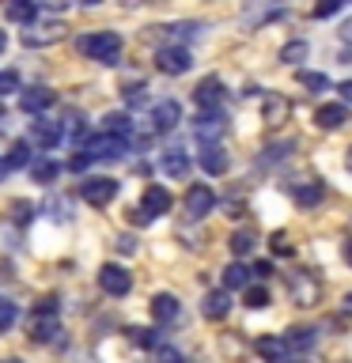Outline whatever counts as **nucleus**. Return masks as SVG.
<instances>
[{"mask_svg":"<svg viewBox=\"0 0 352 363\" xmlns=\"http://www.w3.org/2000/svg\"><path fill=\"white\" fill-rule=\"evenodd\" d=\"M265 125H273V129H277V125H284L288 121V113H292V102L284 99V95H265Z\"/></svg>","mask_w":352,"mask_h":363,"instance_id":"nucleus-21","label":"nucleus"},{"mask_svg":"<svg viewBox=\"0 0 352 363\" xmlns=\"http://www.w3.org/2000/svg\"><path fill=\"white\" fill-rule=\"evenodd\" d=\"M0 121H4V102H0Z\"/></svg>","mask_w":352,"mask_h":363,"instance_id":"nucleus-50","label":"nucleus"},{"mask_svg":"<svg viewBox=\"0 0 352 363\" xmlns=\"http://www.w3.org/2000/svg\"><path fill=\"white\" fill-rule=\"evenodd\" d=\"M341 38H345V42H352V16H348L345 23H341Z\"/></svg>","mask_w":352,"mask_h":363,"instance_id":"nucleus-42","label":"nucleus"},{"mask_svg":"<svg viewBox=\"0 0 352 363\" xmlns=\"http://www.w3.org/2000/svg\"><path fill=\"white\" fill-rule=\"evenodd\" d=\"M79 197H84L87 204H95V208H106V204L118 197V182L102 178V174H91V178H84V186H79Z\"/></svg>","mask_w":352,"mask_h":363,"instance_id":"nucleus-6","label":"nucleus"},{"mask_svg":"<svg viewBox=\"0 0 352 363\" xmlns=\"http://www.w3.org/2000/svg\"><path fill=\"white\" fill-rule=\"evenodd\" d=\"M243 303L250 306V311H261V306H269V291H265V288H254V284H250V288L243 291Z\"/></svg>","mask_w":352,"mask_h":363,"instance_id":"nucleus-34","label":"nucleus"},{"mask_svg":"<svg viewBox=\"0 0 352 363\" xmlns=\"http://www.w3.org/2000/svg\"><path fill=\"white\" fill-rule=\"evenodd\" d=\"M273 254H292V242H288V235H284V231H277V235H273Z\"/></svg>","mask_w":352,"mask_h":363,"instance_id":"nucleus-40","label":"nucleus"},{"mask_svg":"<svg viewBox=\"0 0 352 363\" xmlns=\"http://www.w3.org/2000/svg\"><path fill=\"white\" fill-rule=\"evenodd\" d=\"M224 99H227V91H224V79H220V76L201 79L197 91H193V102H197V110H201V113L224 110Z\"/></svg>","mask_w":352,"mask_h":363,"instance_id":"nucleus-8","label":"nucleus"},{"mask_svg":"<svg viewBox=\"0 0 352 363\" xmlns=\"http://www.w3.org/2000/svg\"><path fill=\"white\" fill-rule=\"evenodd\" d=\"M345 121H348L345 102H326V106H318V113H314V125H318V129H341Z\"/></svg>","mask_w":352,"mask_h":363,"instance_id":"nucleus-18","label":"nucleus"},{"mask_svg":"<svg viewBox=\"0 0 352 363\" xmlns=\"http://www.w3.org/2000/svg\"><path fill=\"white\" fill-rule=\"evenodd\" d=\"M345 163H348V170H352V147H348V159H345Z\"/></svg>","mask_w":352,"mask_h":363,"instance_id":"nucleus-49","label":"nucleus"},{"mask_svg":"<svg viewBox=\"0 0 352 363\" xmlns=\"http://www.w3.org/2000/svg\"><path fill=\"white\" fill-rule=\"evenodd\" d=\"M99 288L106 291V295H129L133 277H129L121 265H102V269H99Z\"/></svg>","mask_w":352,"mask_h":363,"instance_id":"nucleus-11","label":"nucleus"},{"mask_svg":"<svg viewBox=\"0 0 352 363\" xmlns=\"http://www.w3.org/2000/svg\"><path fill=\"white\" fill-rule=\"evenodd\" d=\"M182 314V306H178V299L170 291H159V295H152V318L159 325H170L175 318Z\"/></svg>","mask_w":352,"mask_h":363,"instance_id":"nucleus-15","label":"nucleus"},{"mask_svg":"<svg viewBox=\"0 0 352 363\" xmlns=\"http://www.w3.org/2000/svg\"><path fill=\"white\" fill-rule=\"evenodd\" d=\"M61 136H72V140H79V136H84V113L68 110L65 118H61Z\"/></svg>","mask_w":352,"mask_h":363,"instance_id":"nucleus-30","label":"nucleus"},{"mask_svg":"<svg viewBox=\"0 0 352 363\" xmlns=\"http://www.w3.org/2000/svg\"><path fill=\"white\" fill-rule=\"evenodd\" d=\"M337 11H341V0H326V4H318L311 16L314 19H329V16H337Z\"/></svg>","mask_w":352,"mask_h":363,"instance_id":"nucleus-38","label":"nucleus"},{"mask_svg":"<svg viewBox=\"0 0 352 363\" xmlns=\"http://www.w3.org/2000/svg\"><path fill=\"white\" fill-rule=\"evenodd\" d=\"M159 170H163L167 178H186L189 174V155L178 152V147H170V152L159 155Z\"/></svg>","mask_w":352,"mask_h":363,"instance_id":"nucleus-19","label":"nucleus"},{"mask_svg":"<svg viewBox=\"0 0 352 363\" xmlns=\"http://www.w3.org/2000/svg\"><path fill=\"white\" fill-rule=\"evenodd\" d=\"M227 133V118H224V110H212V113H197V121H193V136L204 144V147H212V144H220V136Z\"/></svg>","mask_w":352,"mask_h":363,"instance_id":"nucleus-7","label":"nucleus"},{"mask_svg":"<svg viewBox=\"0 0 352 363\" xmlns=\"http://www.w3.org/2000/svg\"><path fill=\"white\" fill-rule=\"evenodd\" d=\"M8 174H11V170H8V163H4V159H0V182H4Z\"/></svg>","mask_w":352,"mask_h":363,"instance_id":"nucleus-45","label":"nucleus"},{"mask_svg":"<svg viewBox=\"0 0 352 363\" xmlns=\"http://www.w3.org/2000/svg\"><path fill=\"white\" fill-rule=\"evenodd\" d=\"M102 133L129 140V136H133V121H129V113H106V118H102Z\"/></svg>","mask_w":352,"mask_h":363,"instance_id":"nucleus-26","label":"nucleus"},{"mask_svg":"<svg viewBox=\"0 0 352 363\" xmlns=\"http://www.w3.org/2000/svg\"><path fill=\"white\" fill-rule=\"evenodd\" d=\"M65 38V23L61 19H34L27 30H23V45L31 50H42V45H53Z\"/></svg>","mask_w":352,"mask_h":363,"instance_id":"nucleus-4","label":"nucleus"},{"mask_svg":"<svg viewBox=\"0 0 352 363\" xmlns=\"http://www.w3.org/2000/svg\"><path fill=\"white\" fill-rule=\"evenodd\" d=\"M292 197H295V204L311 208V204H318V201L326 197V186H322V182H307V186H295L292 189Z\"/></svg>","mask_w":352,"mask_h":363,"instance_id":"nucleus-27","label":"nucleus"},{"mask_svg":"<svg viewBox=\"0 0 352 363\" xmlns=\"http://www.w3.org/2000/svg\"><path fill=\"white\" fill-rule=\"evenodd\" d=\"M314 345H318V329H311V325H295L284 333V348L288 352H311Z\"/></svg>","mask_w":352,"mask_h":363,"instance_id":"nucleus-17","label":"nucleus"},{"mask_svg":"<svg viewBox=\"0 0 352 363\" xmlns=\"http://www.w3.org/2000/svg\"><path fill=\"white\" fill-rule=\"evenodd\" d=\"M79 50H84L91 61H99V65H118V57H121V34H114V30L87 34V38H79Z\"/></svg>","mask_w":352,"mask_h":363,"instance_id":"nucleus-1","label":"nucleus"},{"mask_svg":"<svg viewBox=\"0 0 352 363\" xmlns=\"http://www.w3.org/2000/svg\"><path fill=\"white\" fill-rule=\"evenodd\" d=\"M4 45H8V34H4V30H0V53H4Z\"/></svg>","mask_w":352,"mask_h":363,"instance_id":"nucleus-47","label":"nucleus"},{"mask_svg":"<svg viewBox=\"0 0 352 363\" xmlns=\"http://www.w3.org/2000/svg\"><path fill=\"white\" fill-rule=\"evenodd\" d=\"M227 163H231V159H227V152L220 144H212V147H204V152H201V170H204V174H224Z\"/></svg>","mask_w":352,"mask_h":363,"instance_id":"nucleus-23","label":"nucleus"},{"mask_svg":"<svg viewBox=\"0 0 352 363\" xmlns=\"http://www.w3.org/2000/svg\"><path fill=\"white\" fill-rule=\"evenodd\" d=\"M345 314L352 318V295H345Z\"/></svg>","mask_w":352,"mask_h":363,"instance_id":"nucleus-46","label":"nucleus"},{"mask_svg":"<svg viewBox=\"0 0 352 363\" xmlns=\"http://www.w3.org/2000/svg\"><path fill=\"white\" fill-rule=\"evenodd\" d=\"M8 91H19V76L11 72V68H4V72H0V99H4Z\"/></svg>","mask_w":352,"mask_h":363,"instance_id":"nucleus-37","label":"nucleus"},{"mask_svg":"<svg viewBox=\"0 0 352 363\" xmlns=\"http://www.w3.org/2000/svg\"><path fill=\"white\" fill-rule=\"evenodd\" d=\"M118 250L121 254H133V238H118Z\"/></svg>","mask_w":352,"mask_h":363,"instance_id":"nucleus-44","label":"nucleus"},{"mask_svg":"<svg viewBox=\"0 0 352 363\" xmlns=\"http://www.w3.org/2000/svg\"><path fill=\"white\" fill-rule=\"evenodd\" d=\"M337 91H341V99H345V102H352V79H345V84H341Z\"/></svg>","mask_w":352,"mask_h":363,"instance_id":"nucleus-43","label":"nucleus"},{"mask_svg":"<svg viewBox=\"0 0 352 363\" xmlns=\"http://www.w3.org/2000/svg\"><path fill=\"white\" fill-rule=\"evenodd\" d=\"M0 363H23V359H0Z\"/></svg>","mask_w":352,"mask_h":363,"instance_id":"nucleus-51","label":"nucleus"},{"mask_svg":"<svg viewBox=\"0 0 352 363\" xmlns=\"http://www.w3.org/2000/svg\"><path fill=\"white\" fill-rule=\"evenodd\" d=\"M216 208V193L209 186H189L186 189V216L189 220H201V216H209Z\"/></svg>","mask_w":352,"mask_h":363,"instance_id":"nucleus-12","label":"nucleus"},{"mask_svg":"<svg viewBox=\"0 0 352 363\" xmlns=\"http://www.w3.org/2000/svg\"><path fill=\"white\" fill-rule=\"evenodd\" d=\"M231 250H235L238 257L250 254V250H254V235H250V231H238V235H231Z\"/></svg>","mask_w":352,"mask_h":363,"instance_id":"nucleus-36","label":"nucleus"},{"mask_svg":"<svg viewBox=\"0 0 352 363\" xmlns=\"http://www.w3.org/2000/svg\"><path fill=\"white\" fill-rule=\"evenodd\" d=\"M125 152H129V140H121V136H110V133H95L84 140V155L87 163H95V159H121Z\"/></svg>","mask_w":352,"mask_h":363,"instance_id":"nucleus-3","label":"nucleus"},{"mask_svg":"<svg viewBox=\"0 0 352 363\" xmlns=\"http://www.w3.org/2000/svg\"><path fill=\"white\" fill-rule=\"evenodd\" d=\"M307 53H311V45L295 38V42H288V45H284V50H280V61H284V65H299Z\"/></svg>","mask_w":352,"mask_h":363,"instance_id":"nucleus-31","label":"nucleus"},{"mask_svg":"<svg viewBox=\"0 0 352 363\" xmlns=\"http://www.w3.org/2000/svg\"><path fill=\"white\" fill-rule=\"evenodd\" d=\"M155 68L167 76H186L193 68V57L186 45H163V50H155Z\"/></svg>","mask_w":352,"mask_h":363,"instance_id":"nucleus-5","label":"nucleus"},{"mask_svg":"<svg viewBox=\"0 0 352 363\" xmlns=\"http://www.w3.org/2000/svg\"><path fill=\"white\" fill-rule=\"evenodd\" d=\"M16 318H19V306L11 303V299H0V333L16 325Z\"/></svg>","mask_w":352,"mask_h":363,"instance_id":"nucleus-35","label":"nucleus"},{"mask_svg":"<svg viewBox=\"0 0 352 363\" xmlns=\"http://www.w3.org/2000/svg\"><path fill=\"white\" fill-rule=\"evenodd\" d=\"M61 174V163H53V159H34L31 163V178L34 182H53Z\"/></svg>","mask_w":352,"mask_h":363,"instance_id":"nucleus-29","label":"nucleus"},{"mask_svg":"<svg viewBox=\"0 0 352 363\" xmlns=\"http://www.w3.org/2000/svg\"><path fill=\"white\" fill-rule=\"evenodd\" d=\"M250 277H261V280H265V277H273V265H269V261H258V265L250 269Z\"/></svg>","mask_w":352,"mask_h":363,"instance_id":"nucleus-41","label":"nucleus"},{"mask_svg":"<svg viewBox=\"0 0 352 363\" xmlns=\"http://www.w3.org/2000/svg\"><path fill=\"white\" fill-rule=\"evenodd\" d=\"M246 288H250V269L243 261H231L224 269V291H246Z\"/></svg>","mask_w":352,"mask_h":363,"instance_id":"nucleus-22","label":"nucleus"},{"mask_svg":"<svg viewBox=\"0 0 352 363\" xmlns=\"http://www.w3.org/2000/svg\"><path fill=\"white\" fill-rule=\"evenodd\" d=\"M178 121H182V106L175 99H163L152 106V133H170Z\"/></svg>","mask_w":352,"mask_h":363,"instance_id":"nucleus-13","label":"nucleus"},{"mask_svg":"<svg viewBox=\"0 0 352 363\" xmlns=\"http://www.w3.org/2000/svg\"><path fill=\"white\" fill-rule=\"evenodd\" d=\"M299 84L307 91H318V95H322V91H329V76L326 72H299Z\"/></svg>","mask_w":352,"mask_h":363,"instance_id":"nucleus-33","label":"nucleus"},{"mask_svg":"<svg viewBox=\"0 0 352 363\" xmlns=\"http://www.w3.org/2000/svg\"><path fill=\"white\" fill-rule=\"evenodd\" d=\"M345 261H348V265H352V242L345 246Z\"/></svg>","mask_w":352,"mask_h":363,"instance_id":"nucleus-48","label":"nucleus"},{"mask_svg":"<svg viewBox=\"0 0 352 363\" xmlns=\"http://www.w3.org/2000/svg\"><path fill=\"white\" fill-rule=\"evenodd\" d=\"M31 144L38 152H50V147L61 144V121H50V118H34L31 121Z\"/></svg>","mask_w":352,"mask_h":363,"instance_id":"nucleus-9","label":"nucleus"},{"mask_svg":"<svg viewBox=\"0 0 352 363\" xmlns=\"http://www.w3.org/2000/svg\"><path fill=\"white\" fill-rule=\"evenodd\" d=\"M61 333V318H57V299H42L31 314V340L34 345H50Z\"/></svg>","mask_w":352,"mask_h":363,"instance_id":"nucleus-2","label":"nucleus"},{"mask_svg":"<svg viewBox=\"0 0 352 363\" xmlns=\"http://www.w3.org/2000/svg\"><path fill=\"white\" fill-rule=\"evenodd\" d=\"M258 356L265 359V363H284V359H288L284 337H261V340H258Z\"/></svg>","mask_w":352,"mask_h":363,"instance_id":"nucleus-24","label":"nucleus"},{"mask_svg":"<svg viewBox=\"0 0 352 363\" xmlns=\"http://www.w3.org/2000/svg\"><path fill=\"white\" fill-rule=\"evenodd\" d=\"M292 152V140H284V144H273V147H265V163H277V159H284Z\"/></svg>","mask_w":352,"mask_h":363,"instance_id":"nucleus-39","label":"nucleus"},{"mask_svg":"<svg viewBox=\"0 0 352 363\" xmlns=\"http://www.w3.org/2000/svg\"><path fill=\"white\" fill-rule=\"evenodd\" d=\"M170 189H163V186H148L144 189V204H141V212L148 216V220H155V216H167L170 212Z\"/></svg>","mask_w":352,"mask_h":363,"instance_id":"nucleus-14","label":"nucleus"},{"mask_svg":"<svg viewBox=\"0 0 352 363\" xmlns=\"http://www.w3.org/2000/svg\"><path fill=\"white\" fill-rule=\"evenodd\" d=\"M288 291H292V299L299 306H314L318 295H322V284H318L311 272H295V277L288 280Z\"/></svg>","mask_w":352,"mask_h":363,"instance_id":"nucleus-10","label":"nucleus"},{"mask_svg":"<svg viewBox=\"0 0 352 363\" xmlns=\"http://www.w3.org/2000/svg\"><path fill=\"white\" fill-rule=\"evenodd\" d=\"M4 16H8L11 23H27V27H31V23L42 16V8L34 4V0H16V4H8V8H4Z\"/></svg>","mask_w":352,"mask_h":363,"instance_id":"nucleus-25","label":"nucleus"},{"mask_svg":"<svg viewBox=\"0 0 352 363\" xmlns=\"http://www.w3.org/2000/svg\"><path fill=\"white\" fill-rule=\"evenodd\" d=\"M125 337H129L133 340V345H141V348H163V337H159L155 333V329H141V325H129V329H125Z\"/></svg>","mask_w":352,"mask_h":363,"instance_id":"nucleus-28","label":"nucleus"},{"mask_svg":"<svg viewBox=\"0 0 352 363\" xmlns=\"http://www.w3.org/2000/svg\"><path fill=\"white\" fill-rule=\"evenodd\" d=\"M8 170H16V167H31V147L27 144H11V152H8Z\"/></svg>","mask_w":352,"mask_h":363,"instance_id":"nucleus-32","label":"nucleus"},{"mask_svg":"<svg viewBox=\"0 0 352 363\" xmlns=\"http://www.w3.org/2000/svg\"><path fill=\"white\" fill-rule=\"evenodd\" d=\"M19 106H23V113H34V118H38L42 110L53 106V91H50V87H31V91H23V95H19Z\"/></svg>","mask_w":352,"mask_h":363,"instance_id":"nucleus-16","label":"nucleus"},{"mask_svg":"<svg viewBox=\"0 0 352 363\" xmlns=\"http://www.w3.org/2000/svg\"><path fill=\"white\" fill-rule=\"evenodd\" d=\"M201 311L204 318H212V322H220V318H227V311H231V291H209L204 295V303H201Z\"/></svg>","mask_w":352,"mask_h":363,"instance_id":"nucleus-20","label":"nucleus"}]
</instances>
